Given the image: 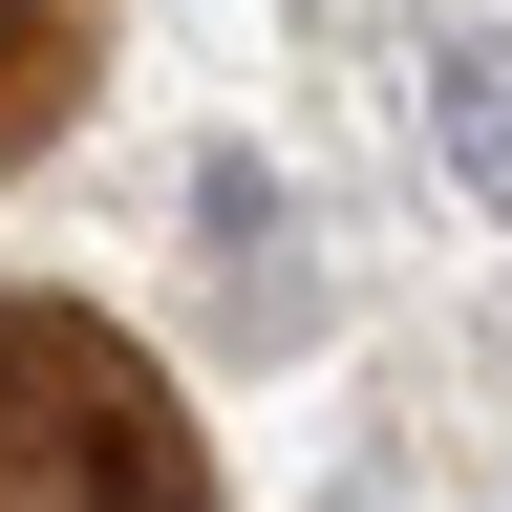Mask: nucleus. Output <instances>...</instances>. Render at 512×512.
I'll list each match as a JSON object with an SVG mask.
<instances>
[{
	"label": "nucleus",
	"mask_w": 512,
	"mask_h": 512,
	"mask_svg": "<svg viewBox=\"0 0 512 512\" xmlns=\"http://www.w3.org/2000/svg\"><path fill=\"white\" fill-rule=\"evenodd\" d=\"M406 107H427V150L470 214H512V22H427L406 43Z\"/></svg>",
	"instance_id": "f03ea898"
},
{
	"label": "nucleus",
	"mask_w": 512,
	"mask_h": 512,
	"mask_svg": "<svg viewBox=\"0 0 512 512\" xmlns=\"http://www.w3.org/2000/svg\"><path fill=\"white\" fill-rule=\"evenodd\" d=\"M0 512H171V448H150V384L107 342L0 299Z\"/></svg>",
	"instance_id": "f257e3e1"
},
{
	"label": "nucleus",
	"mask_w": 512,
	"mask_h": 512,
	"mask_svg": "<svg viewBox=\"0 0 512 512\" xmlns=\"http://www.w3.org/2000/svg\"><path fill=\"white\" fill-rule=\"evenodd\" d=\"M192 235H214V278H235V320H299V192L256 171V150H192Z\"/></svg>",
	"instance_id": "7ed1b4c3"
}]
</instances>
